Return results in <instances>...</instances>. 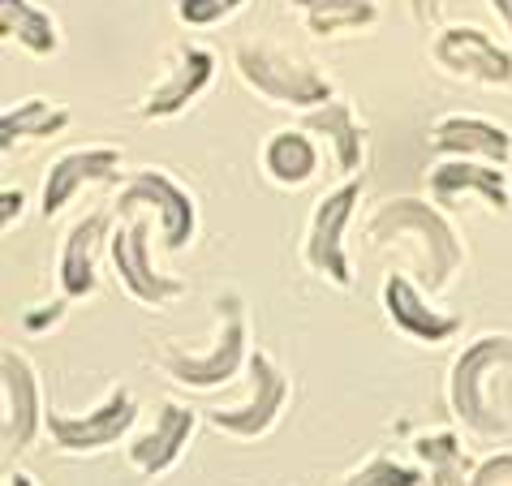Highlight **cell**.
Wrapping results in <instances>:
<instances>
[{"label": "cell", "instance_id": "1", "mask_svg": "<svg viewBox=\"0 0 512 486\" xmlns=\"http://www.w3.org/2000/svg\"><path fill=\"white\" fill-rule=\"evenodd\" d=\"M362 233L371 246H392V241L414 237V246L422 254V289H431V293H444L457 280V271L465 267V246H461L457 228L448 224L444 207L414 198V194H396L388 203H379L366 216Z\"/></svg>", "mask_w": 512, "mask_h": 486}, {"label": "cell", "instance_id": "2", "mask_svg": "<svg viewBox=\"0 0 512 486\" xmlns=\"http://www.w3.org/2000/svg\"><path fill=\"white\" fill-rule=\"evenodd\" d=\"M233 65H237L241 82L276 108L306 112V108H319L336 95L332 82L319 74L315 61H306V56L293 52V48L272 44V39H246V44H237Z\"/></svg>", "mask_w": 512, "mask_h": 486}, {"label": "cell", "instance_id": "3", "mask_svg": "<svg viewBox=\"0 0 512 486\" xmlns=\"http://www.w3.org/2000/svg\"><path fill=\"white\" fill-rule=\"evenodd\" d=\"M512 366V336H478L474 345H465V353L452 362L448 379V405L452 413L478 435H504L508 422L495 409V400L487 396L491 375Z\"/></svg>", "mask_w": 512, "mask_h": 486}, {"label": "cell", "instance_id": "4", "mask_svg": "<svg viewBox=\"0 0 512 486\" xmlns=\"http://www.w3.org/2000/svg\"><path fill=\"white\" fill-rule=\"evenodd\" d=\"M216 340L203 353H186L177 345H168L160 353V366L168 370V379L186 383V388H220L229 383L241 362H250V332H246V310L237 297H220L216 302Z\"/></svg>", "mask_w": 512, "mask_h": 486}, {"label": "cell", "instance_id": "5", "mask_svg": "<svg viewBox=\"0 0 512 486\" xmlns=\"http://www.w3.org/2000/svg\"><path fill=\"white\" fill-rule=\"evenodd\" d=\"M117 216H130V211H151L155 224H160V246L164 250H186L194 233H198V207L194 194L181 181H173L164 168H138L130 173V181L117 190Z\"/></svg>", "mask_w": 512, "mask_h": 486}, {"label": "cell", "instance_id": "6", "mask_svg": "<svg viewBox=\"0 0 512 486\" xmlns=\"http://www.w3.org/2000/svg\"><path fill=\"white\" fill-rule=\"evenodd\" d=\"M358 203H362V181L345 177L332 194L319 198L306 224V241H302L306 267L315 276H323L327 284H336V289H349L353 284V267L345 254V228L353 220V211H358Z\"/></svg>", "mask_w": 512, "mask_h": 486}, {"label": "cell", "instance_id": "7", "mask_svg": "<svg viewBox=\"0 0 512 486\" xmlns=\"http://www.w3.org/2000/svg\"><path fill=\"white\" fill-rule=\"evenodd\" d=\"M108 254L112 267H117L121 289L142 306H164L173 297L186 293V280L168 276V271L155 267L151 259V220L147 216H121V224L108 233Z\"/></svg>", "mask_w": 512, "mask_h": 486}, {"label": "cell", "instance_id": "8", "mask_svg": "<svg viewBox=\"0 0 512 486\" xmlns=\"http://www.w3.org/2000/svg\"><path fill=\"white\" fill-rule=\"evenodd\" d=\"M48 400L39 388V375L18 345L0 349V448L22 452L44 431Z\"/></svg>", "mask_w": 512, "mask_h": 486}, {"label": "cell", "instance_id": "9", "mask_svg": "<svg viewBox=\"0 0 512 486\" xmlns=\"http://www.w3.org/2000/svg\"><path fill=\"white\" fill-rule=\"evenodd\" d=\"M250 400L233 409H211L207 422L216 431L233 435V439H259L276 426V418L284 413V400H289V375L280 370V362L263 349H250Z\"/></svg>", "mask_w": 512, "mask_h": 486}, {"label": "cell", "instance_id": "10", "mask_svg": "<svg viewBox=\"0 0 512 486\" xmlns=\"http://www.w3.org/2000/svg\"><path fill=\"white\" fill-rule=\"evenodd\" d=\"M211 78H216V56H211V48L194 44V39H181V44L168 52L164 74L151 82V91L138 99L134 112L142 121H168V117H177V112H186L194 99L211 87Z\"/></svg>", "mask_w": 512, "mask_h": 486}, {"label": "cell", "instance_id": "11", "mask_svg": "<svg viewBox=\"0 0 512 486\" xmlns=\"http://www.w3.org/2000/svg\"><path fill=\"white\" fill-rule=\"evenodd\" d=\"M134 418H138L134 392L130 388H112L104 396V405H95L91 413H65V409L48 405L44 431L52 435L56 448H65V452H104L125 431H130Z\"/></svg>", "mask_w": 512, "mask_h": 486}, {"label": "cell", "instance_id": "12", "mask_svg": "<svg viewBox=\"0 0 512 486\" xmlns=\"http://www.w3.org/2000/svg\"><path fill=\"white\" fill-rule=\"evenodd\" d=\"M439 69L478 87H512V52L500 48L482 26H444L431 44Z\"/></svg>", "mask_w": 512, "mask_h": 486}, {"label": "cell", "instance_id": "13", "mask_svg": "<svg viewBox=\"0 0 512 486\" xmlns=\"http://www.w3.org/2000/svg\"><path fill=\"white\" fill-rule=\"evenodd\" d=\"M426 190H431V203H439L444 211H457L465 198H478V203H487L491 211L512 207L504 164H491V160L448 155L444 164H435L431 173H426Z\"/></svg>", "mask_w": 512, "mask_h": 486}, {"label": "cell", "instance_id": "14", "mask_svg": "<svg viewBox=\"0 0 512 486\" xmlns=\"http://www.w3.org/2000/svg\"><path fill=\"white\" fill-rule=\"evenodd\" d=\"M121 168V147L112 142H87V147H69L48 164L44 173V190H39V211L44 220L61 216L82 185H99Z\"/></svg>", "mask_w": 512, "mask_h": 486}, {"label": "cell", "instance_id": "15", "mask_svg": "<svg viewBox=\"0 0 512 486\" xmlns=\"http://www.w3.org/2000/svg\"><path fill=\"white\" fill-rule=\"evenodd\" d=\"M383 310H388L396 332L414 336V340H422V345H444V340H452L461 332L457 314L435 310L431 297H426L409 276H396V271L383 280Z\"/></svg>", "mask_w": 512, "mask_h": 486}, {"label": "cell", "instance_id": "16", "mask_svg": "<svg viewBox=\"0 0 512 486\" xmlns=\"http://www.w3.org/2000/svg\"><path fill=\"white\" fill-rule=\"evenodd\" d=\"M431 147L439 155H465V160H491L508 164L512 160V134L474 112H448L431 125Z\"/></svg>", "mask_w": 512, "mask_h": 486}, {"label": "cell", "instance_id": "17", "mask_svg": "<svg viewBox=\"0 0 512 486\" xmlns=\"http://www.w3.org/2000/svg\"><path fill=\"white\" fill-rule=\"evenodd\" d=\"M194 426H198V413L186 409V405H177V400H164L160 413H155V426L147 435H138L130 443V461L138 474H164V469H173L181 461V452H186V443L194 435Z\"/></svg>", "mask_w": 512, "mask_h": 486}, {"label": "cell", "instance_id": "18", "mask_svg": "<svg viewBox=\"0 0 512 486\" xmlns=\"http://www.w3.org/2000/svg\"><path fill=\"white\" fill-rule=\"evenodd\" d=\"M108 241V211H87L82 220L69 224L65 246H61V293L65 297H91L99 284V246Z\"/></svg>", "mask_w": 512, "mask_h": 486}, {"label": "cell", "instance_id": "19", "mask_svg": "<svg viewBox=\"0 0 512 486\" xmlns=\"http://www.w3.org/2000/svg\"><path fill=\"white\" fill-rule=\"evenodd\" d=\"M302 130L327 138V147H332V155H336L340 177H358V168L366 160V130H362V121H358V112H353L349 99L332 95L327 104L306 108Z\"/></svg>", "mask_w": 512, "mask_h": 486}, {"label": "cell", "instance_id": "20", "mask_svg": "<svg viewBox=\"0 0 512 486\" xmlns=\"http://www.w3.org/2000/svg\"><path fill=\"white\" fill-rule=\"evenodd\" d=\"M69 125H74V112L65 104H52L44 95L31 99H13V104L0 112V147H13V142H39V138H61Z\"/></svg>", "mask_w": 512, "mask_h": 486}, {"label": "cell", "instance_id": "21", "mask_svg": "<svg viewBox=\"0 0 512 486\" xmlns=\"http://www.w3.org/2000/svg\"><path fill=\"white\" fill-rule=\"evenodd\" d=\"M263 173L272 177L276 185L284 190H297V185H306L310 177L319 173V147L310 130H276L272 138L263 142Z\"/></svg>", "mask_w": 512, "mask_h": 486}, {"label": "cell", "instance_id": "22", "mask_svg": "<svg viewBox=\"0 0 512 486\" xmlns=\"http://www.w3.org/2000/svg\"><path fill=\"white\" fill-rule=\"evenodd\" d=\"M0 35L9 44H22L31 56H56L61 52V22L52 9L35 0H0Z\"/></svg>", "mask_w": 512, "mask_h": 486}, {"label": "cell", "instance_id": "23", "mask_svg": "<svg viewBox=\"0 0 512 486\" xmlns=\"http://www.w3.org/2000/svg\"><path fill=\"white\" fill-rule=\"evenodd\" d=\"M302 13L306 31L319 39L345 35V31H371L379 22V0H289Z\"/></svg>", "mask_w": 512, "mask_h": 486}, {"label": "cell", "instance_id": "24", "mask_svg": "<svg viewBox=\"0 0 512 486\" xmlns=\"http://www.w3.org/2000/svg\"><path fill=\"white\" fill-rule=\"evenodd\" d=\"M414 452L422 456V465L431 469V486H469V478H474V465H469L461 439L452 431L422 435L414 443Z\"/></svg>", "mask_w": 512, "mask_h": 486}, {"label": "cell", "instance_id": "25", "mask_svg": "<svg viewBox=\"0 0 512 486\" xmlns=\"http://www.w3.org/2000/svg\"><path fill=\"white\" fill-rule=\"evenodd\" d=\"M345 486H426V478L414 465H401V461H392V456H375V461H366L362 469H353Z\"/></svg>", "mask_w": 512, "mask_h": 486}, {"label": "cell", "instance_id": "26", "mask_svg": "<svg viewBox=\"0 0 512 486\" xmlns=\"http://www.w3.org/2000/svg\"><path fill=\"white\" fill-rule=\"evenodd\" d=\"M173 9H177V18L194 26V31H203V26H220V22H229L233 13L246 9V0H173Z\"/></svg>", "mask_w": 512, "mask_h": 486}, {"label": "cell", "instance_id": "27", "mask_svg": "<svg viewBox=\"0 0 512 486\" xmlns=\"http://www.w3.org/2000/svg\"><path fill=\"white\" fill-rule=\"evenodd\" d=\"M469 486H512V452H495L487 461H478Z\"/></svg>", "mask_w": 512, "mask_h": 486}, {"label": "cell", "instance_id": "28", "mask_svg": "<svg viewBox=\"0 0 512 486\" xmlns=\"http://www.w3.org/2000/svg\"><path fill=\"white\" fill-rule=\"evenodd\" d=\"M65 302H69V297H61V302H52V306H39V314H22L26 332H44V327H56V323L65 319Z\"/></svg>", "mask_w": 512, "mask_h": 486}, {"label": "cell", "instance_id": "29", "mask_svg": "<svg viewBox=\"0 0 512 486\" xmlns=\"http://www.w3.org/2000/svg\"><path fill=\"white\" fill-rule=\"evenodd\" d=\"M22 190H13V185H5V190H0V224L5 228H13V220H22Z\"/></svg>", "mask_w": 512, "mask_h": 486}, {"label": "cell", "instance_id": "30", "mask_svg": "<svg viewBox=\"0 0 512 486\" xmlns=\"http://www.w3.org/2000/svg\"><path fill=\"white\" fill-rule=\"evenodd\" d=\"M409 13H414V22L418 26H431L439 22V9H444V0H405Z\"/></svg>", "mask_w": 512, "mask_h": 486}, {"label": "cell", "instance_id": "31", "mask_svg": "<svg viewBox=\"0 0 512 486\" xmlns=\"http://www.w3.org/2000/svg\"><path fill=\"white\" fill-rule=\"evenodd\" d=\"M487 5L500 13V22H504V31L512 35V0H487Z\"/></svg>", "mask_w": 512, "mask_h": 486}, {"label": "cell", "instance_id": "32", "mask_svg": "<svg viewBox=\"0 0 512 486\" xmlns=\"http://www.w3.org/2000/svg\"><path fill=\"white\" fill-rule=\"evenodd\" d=\"M5 486H35V478H31V474H22V469H18V474H5Z\"/></svg>", "mask_w": 512, "mask_h": 486}, {"label": "cell", "instance_id": "33", "mask_svg": "<svg viewBox=\"0 0 512 486\" xmlns=\"http://www.w3.org/2000/svg\"><path fill=\"white\" fill-rule=\"evenodd\" d=\"M426 486H431V482H426Z\"/></svg>", "mask_w": 512, "mask_h": 486}]
</instances>
